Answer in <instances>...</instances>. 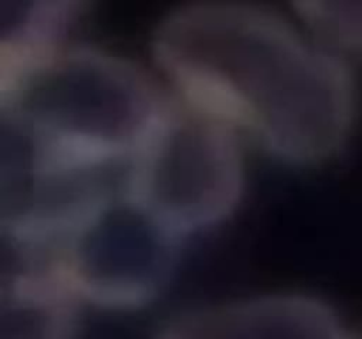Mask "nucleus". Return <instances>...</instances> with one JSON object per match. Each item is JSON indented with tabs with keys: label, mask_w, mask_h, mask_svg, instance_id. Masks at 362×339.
<instances>
[{
	"label": "nucleus",
	"mask_w": 362,
	"mask_h": 339,
	"mask_svg": "<svg viewBox=\"0 0 362 339\" xmlns=\"http://www.w3.org/2000/svg\"><path fill=\"white\" fill-rule=\"evenodd\" d=\"M322 300L278 293L202 307L173 318L156 339H346Z\"/></svg>",
	"instance_id": "39448f33"
},
{
	"label": "nucleus",
	"mask_w": 362,
	"mask_h": 339,
	"mask_svg": "<svg viewBox=\"0 0 362 339\" xmlns=\"http://www.w3.org/2000/svg\"><path fill=\"white\" fill-rule=\"evenodd\" d=\"M346 339H362V334H349Z\"/></svg>",
	"instance_id": "1a4fd4ad"
},
{
	"label": "nucleus",
	"mask_w": 362,
	"mask_h": 339,
	"mask_svg": "<svg viewBox=\"0 0 362 339\" xmlns=\"http://www.w3.org/2000/svg\"><path fill=\"white\" fill-rule=\"evenodd\" d=\"M170 105L140 67L88 46L66 44L0 88V119L53 165L88 175L129 165Z\"/></svg>",
	"instance_id": "f03ea898"
},
{
	"label": "nucleus",
	"mask_w": 362,
	"mask_h": 339,
	"mask_svg": "<svg viewBox=\"0 0 362 339\" xmlns=\"http://www.w3.org/2000/svg\"><path fill=\"white\" fill-rule=\"evenodd\" d=\"M78 304L45 265L4 253L0 339H73Z\"/></svg>",
	"instance_id": "423d86ee"
},
{
	"label": "nucleus",
	"mask_w": 362,
	"mask_h": 339,
	"mask_svg": "<svg viewBox=\"0 0 362 339\" xmlns=\"http://www.w3.org/2000/svg\"><path fill=\"white\" fill-rule=\"evenodd\" d=\"M293 9L325 48L362 53V2H296Z\"/></svg>",
	"instance_id": "6e6552de"
},
{
	"label": "nucleus",
	"mask_w": 362,
	"mask_h": 339,
	"mask_svg": "<svg viewBox=\"0 0 362 339\" xmlns=\"http://www.w3.org/2000/svg\"><path fill=\"white\" fill-rule=\"evenodd\" d=\"M124 193L180 240L221 225L244 193L237 134L186 105H170L126 166Z\"/></svg>",
	"instance_id": "7ed1b4c3"
},
{
	"label": "nucleus",
	"mask_w": 362,
	"mask_h": 339,
	"mask_svg": "<svg viewBox=\"0 0 362 339\" xmlns=\"http://www.w3.org/2000/svg\"><path fill=\"white\" fill-rule=\"evenodd\" d=\"M179 246V237L127 196L120 184L55 242L37 251H13L45 265L78 302L134 311L166 288Z\"/></svg>",
	"instance_id": "20e7f679"
},
{
	"label": "nucleus",
	"mask_w": 362,
	"mask_h": 339,
	"mask_svg": "<svg viewBox=\"0 0 362 339\" xmlns=\"http://www.w3.org/2000/svg\"><path fill=\"white\" fill-rule=\"evenodd\" d=\"M151 46L182 105L281 161H327L350 138L357 95L349 67L272 11L187 4L159 20Z\"/></svg>",
	"instance_id": "f257e3e1"
},
{
	"label": "nucleus",
	"mask_w": 362,
	"mask_h": 339,
	"mask_svg": "<svg viewBox=\"0 0 362 339\" xmlns=\"http://www.w3.org/2000/svg\"><path fill=\"white\" fill-rule=\"evenodd\" d=\"M83 4L69 0L0 2V88L66 46Z\"/></svg>",
	"instance_id": "0eeeda50"
}]
</instances>
